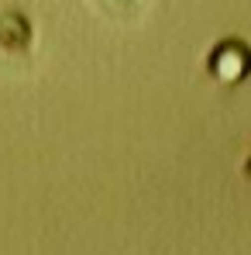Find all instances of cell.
Instances as JSON below:
<instances>
[{
    "mask_svg": "<svg viewBox=\"0 0 251 255\" xmlns=\"http://www.w3.org/2000/svg\"><path fill=\"white\" fill-rule=\"evenodd\" d=\"M31 42V24L21 14H3L0 17V48L3 52H24Z\"/></svg>",
    "mask_w": 251,
    "mask_h": 255,
    "instance_id": "1",
    "label": "cell"
},
{
    "mask_svg": "<svg viewBox=\"0 0 251 255\" xmlns=\"http://www.w3.org/2000/svg\"><path fill=\"white\" fill-rule=\"evenodd\" d=\"M227 66L234 69V80L245 76V73H248V48H241L238 42H227L220 52H213V66H210V73L224 80V76H227Z\"/></svg>",
    "mask_w": 251,
    "mask_h": 255,
    "instance_id": "2",
    "label": "cell"
}]
</instances>
